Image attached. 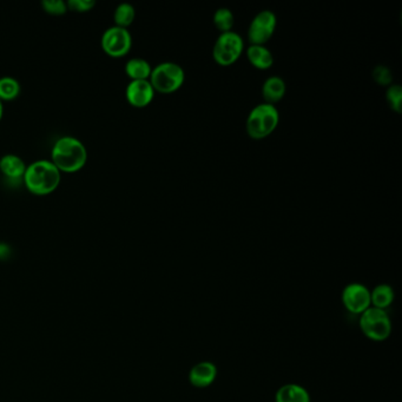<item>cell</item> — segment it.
Returning a JSON list of instances; mask_svg holds the SVG:
<instances>
[{"mask_svg": "<svg viewBox=\"0 0 402 402\" xmlns=\"http://www.w3.org/2000/svg\"><path fill=\"white\" fill-rule=\"evenodd\" d=\"M52 163L60 172L74 174L82 170L87 162V150L83 142L72 136L60 137L51 150Z\"/></svg>", "mask_w": 402, "mask_h": 402, "instance_id": "1", "label": "cell"}, {"mask_svg": "<svg viewBox=\"0 0 402 402\" xmlns=\"http://www.w3.org/2000/svg\"><path fill=\"white\" fill-rule=\"evenodd\" d=\"M62 172L51 160H35L26 167L23 181L28 192L37 196L50 195L58 189Z\"/></svg>", "mask_w": 402, "mask_h": 402, "instance_id": "2", "label": "cell"}, {"mask_svg": "<svg viewBox=\"0 0 402 402\" xmlns=\"http://www.w3.org/2000/svg\"><path fill=\"white\" fill-rule=\"evenodd\" d=\"M280 114L276 106L262 103L250 111L246 118V133L251 138L262 140L278 128Z\"/></svg>", "mask_w": 402, "mask_h": 402, "instance_id": "3", "label": "cell"}, {"mask_svg": "<svg viewBox=\"0 0 402 402\" xmlns=\"http://www.w3.org/2000/svg\"><path fill=\"white\" fill-rule=\"evenodd\" d=\"M359 326L363 335L375 342L387 340L393 328L387 310L374 307H369L360 315Z\"/></svg>", "mask_w": 402, "mask_h": 402, "instance_id": "4", "label": "cell"}, {"mask_svg": "<svg viewBox=\"0 0 402 402\" xmlns=\"http://www.w3.org/2000/svg\"><path fill=\"white\" fill-rule=\"evenodd\" d=\"M185 74L182 67L172 62H160L153 67L149 82L155 92L172 94L183 85Z\"/></svg>", "mask_w": 402, "mask_h": 402, "instance_id": "5", "label": "cell"}, {"mask_svg": "<svg viewBox=\"0 0 402 402\" xmlns=\"http://www.w3.org/2000/svg\"><path fill=\"white\" fill-rule=\"evenodd\" d=\"M244 50L242 37L234 31L221 33L212 49V57L222 67H229L237 60Z\"/></svg>", "mask_w": 402, "mask_h": 402, "instance_id": "6", "label": "cell"}, {"mask_svg": "<svg viewBox=\"0 0 402 402\" xmlns=\"http://www.w3.org/2000/svg\"><path fill=\"white\" fill-rule=\"evenodd\" d=\"M101 47L109 57L122 58L131 50L133 37L128 28L111 26L103 33Z\"/></svg>", "mask_w": 402, "mask_h": 402, "instance_id": "7", "label": "cell"}, {"mask_svg": "<svg viewBox=\"0 0 402 402\" xmlns=\"http://www.w3.org/2000/svg\"><path fill=\"white\" fill-rule=\"evenodd\" d=\"M278 19L273 11L263 10L251 20L248 28V40L251 45H265L273 37Z\"/></svg>", "mask_w": 402, "mask_h": 402, "instance_id": "8", "label": "cell"}, {"mask_svg": "<svg viewBox=\"0 0 402 402\" xmlns=\"http://www.w3.org/2000/svg\"><path fill=\"white\" fill-rule=\"evenodd\" d=\"M341 301L348 312L361 315L371 307V290L362 283H349L342 290Z\"/></svg>", "mask_w": 402, "mask_h": 402, "instance_id": "9", "label": "cell"}, {"mask_svg": "<svg viewBox=\"0 0 402 402\" xmlns=\"http://www.w3.org/2000/svg\"><path fill=\"white\" fill-rule=\"evenodd\" d=\"M125 97L133 108H145L153 102L155 90L149 81H131L126 86Z\"/></svg>", "mask_w": 402, "mask_h": 402, "instance_id": "10", "label": "cell"}, {"mask_svg": "<svg viewBox=\"0 0 402 402\" xmlns=\"http://www.w3.org/2000/svg\"><path fill=\"white\" fill-rule=\"evenodd\" d=\"M217 378V367L214 362L202 361L196 363L189 371V383L196 388H207L215 383Z\"/></svg>", "mask_w": 402, "mask_h": 402, "instance_id": "11", "label": "cell"}, {"mask_svg": "<svg viewBox=\"0 0 402 402\" xmlns=\"http://www.w3.org/2000/svg\"><path fill=\"white\" fill-rule=\"evenodd\" d=\"M26 170V165L17 155L8 153L0 158V172L8 180L23 178Z\"/></svg>", "mask_w": 402, "mask_h": 402, "instance_id": "12", "label": "cell"}, {"mask_svg": "<svg viewBox=\"0 0 402 402\" xmlns=\"http://www.w3.org/2000/svg\"><path fill=\"white\" fill-rule=\"evenodd\" d=\"M275 402H310V395L305 387L297 383H287L278 388Z\"/></svg>", "mask_w": 402, "mask_h": 402, "instance_id": "13", "label": "cell"}, {"mask_svg": "<svg viewBox=\"0 0 402 402\" xmlns=\"http://www.w3.org/2000/svg\"><path fill=\"white\" fill-rule=\"evenodd\" d=\"M246 57L250 64L258 70H268L273 67V53L265 45H250L246 49Z\"/></svg>", "mask_w": 402, "mask_h": 402, "instance_id": "14", "label": "cell"}, {"mask_svg": "<svg viewBox=\"0 0 402 402\" xmlns=\"http://www.w3.org/2000/svg\"><path fill=\"white\" fill-rule=\"evenodd\" d=\"M285 83L281 77L278 76H271L266 79L262 86V94L265 101L268 104H275L280 102L282 98L285 97Z\"/></svg>", "mask_w": 402, "mask_h": 402, "instance_id": "15", "label": "cell"}, {"mask_svg": "<svg viewBox=\"0 0 402 402\" xmlns=\"http://www.w3.org/2000/svg\"><path fill=\"white\" fill-rule=\"evenodd\" d=\"M395 293L393 287L387 283H381L371 292V307L387 310L394 302Z\"/></svg>", "mask_w": 402, "mask_h": 402, "instance_id": "16", "label": "cell"}, {"mask_svg": "<svg viewBox=\"0 0 402 402\" xmlns=\"http://www.w3.org/2000/svg\"><path fill=\"white\" fill-rule=\"evenodd\" d=\"M153 67L143 58H131L125 64V74L131 81H149Z\"/></svg>", "mask_w": 402, "mask_h": 402, "instance_id": "17", "label": "cell"}, {"mask_svg": "<svg viewBox=\"0 0 402 402\" xmlns=\"http://www.w3.org/2000/svg\"><path fill=\"white\" fill-rule=\"evenodd\" d=\"M20 92H22V86L16 78L10 76H5L0 78V101L1 102L15 101L16 98L19 97Z\"/></svg>", "mask_w": 402, "mask_h": 402, "instance_id": "18", "label": "cell"}, {"mask_svg": "<svg viewBox=\"0 0 402 402\" xmlns=\"http://www.w3.org/2000/svg\"><path fill=\"white\" fill-rule=\"evenodd\" d=\"M136 17V11L133 5L128 3L118 5L114 13L115 26L128 28L133 23Z\"/></svg>", "mask_w": 402, "mask_h": 402, "instance_id": "19", "label": "cell"}, {"mask_svg": "<svg viewBox=\"0 0 402 402\" xmlns=\"http://www.w3.org/2000/svg\"><path fill=\"white\" fill-rule=\"evenodd\" d=\"M214 24L221 33L233 31L231 28L234 26V15L233 12L227 8H219L216 10L214 15Z\"/></svg>", "mask_w": 402, "mask_h": 402, "instance_id": "20", "label": "cell"}, {"mask_svg": "<svg viewBox=\"0 0 402 402\" xmlns=\"http://www.w3.org/2000/svg\"><path fill=\"white\" fill-rule=\"evenodd\" d=\"M387 102L396 114H401L402 87L399 84H391L386 92Z\"/></svg>", "mask_w": 402, "mask_h": 402, "instance_id": "21", "label": "cell"}, {"mask_svg": "<svg viewBox=\"0 0 402 402\" xmlns=\"http://www.w3.org/2000/svg\"><path fill=\"white\" fill-rule=\"evenodd\" d=\"M42 8L51 16H62L67 12V1L62 0H44Z\"/></svg>", "mask_w": 402, "mask_h": 402, "instance_id": "22", "label": "cell"}, {"mask_svg": "<svg viewBox=\"0 0 402 402\" xmlns=\"http://www.w3.org/2000/svg\"><path fill=\"white\" fill-rule=\"evenodd\" d=\"M373 78L375 79V82L380 84V85L390 86L391 85L392 81H393V77H392L391 71L390 69L383 65H378L373 70Z\"/></svg>", "mask_w": 402, "mask_h": 402, "instance_id": "23", "label": "cell"}, {"mask_svg": "<svg viewBox=\"0 0 402 402\" xmlns=\"http://www.w3.org/2000/svg\"><path fill=\"white\" fill-rule=\"evenodd\" d=\"M67 10L70 11L78 12V13H85L94 8V0H69L67 3Z\"/></svg>", "mask_w": 402, "mask_h": 402, "instance_id": "24", "label": "cell"}, {"mask_svg": "<svg viewBox=\"0 0 402 402\" xmlns=\"http://www.w3.org/2000/svg\"><path fill=\"white\" fill-rule=\"evenodd\" d=\"M3 114H4V106H3V102L0 101V119L3 118Z\"/></svg>", "mask_w": 402, "mask_h": 402, "instance_id": "25", "label": "cell"}]
</instances>
